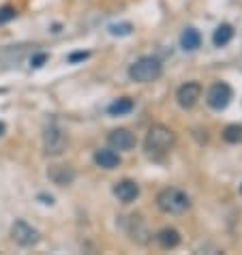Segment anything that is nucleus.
I'll list each match as a JSON object with an SVG mask.
<instances>
[{
	"label": "nucleus",
	"instance_id": "obj_15",
	"mask_svg": "<svg viewBox=\"0 0 242 255\" xmlns=\"http://www.w3.org/2000/svg\"><path fill=\"white\" fill-rule=\"evenodd\" d=\"M133 108H135L133 99L120 97V99H116V101L110 105L108 112H110V116H124V114H129V112H133Z\"/></svg>",
	"mask_w": 242,
	"mask_h": 255
},
{
	"label": "nucleus",
	"instance_id": "obj_3",
	"mask_svg": "<svg viewBox=\"0 0 242 255\" xmlns=\"http://www.w3.org/2000/svg\"><path fill=\"white\" fill-rule=\"evenodd\" d=\"M161 73H163L161 60L152 58V56H144V58L135 60L129 67V77L133 82H139V84H150L154 80H159Z\"/></svg>",
	"mask_w": 242,
	"mask_h": 255
},
{
	"label": "nucleus",
	"instance_id": "obj_7",
	"mask_svg": "<svg viewBox=\"0 0 242 255\" xmlns=\"http://www.w3.org/2000/svg\"><path fill=\"white\" fill-rule=\"evenodd\" d=\"M176 99H178V105L184 110H191L195 108V103L202 99V84L199 82H187L178 88L176 93Z\"/></svg>",
	"mask_w": 242,
	"mask_h": 255
},
{
	"label": "nucleus",
	"instance_id": "obj_16",
	"mask_svg": "<svg viewBox=\"0 0 242 255\" xmlns=\"http://www.w3.org/2000/svg\"><path fill=\"white\" fill-rule=\"evenodd\" d=\"M232 39H234V26L230 24H221L215 30V34H212V43L217 47H225Z\"/></svg>",
	"mask_w": 242,
	"mask_h": 255
},
{
	"label": "nucleus",
	"instance_id": "obj_11",
	"mask_svg": "<svg viewBox=\"0 0 242 255\" xmlns=\"http://www.w3.org/2000/svg\"><path fill=\"white\" fill-rule=\"evenodd\" d=\"M47 176H49V180H52L54 185H58V187H67V185H71V182L75 180V172L69 165H52L49 167V172H47Z\"/></svg>",
	"mask_w": 242,
	"mask_h": 255
},
{
	"label": "nucleus",
	"instance_id": "obj_14",
	"mask_svg": "<svg viewBox=\"0 0 242 255\" xmlns=\"http://www.w3.org/2000/svg\"><path fill=\"white\" fill-rule=\"evenodd\" d=\"M202 45V34H199L195 28H184L180 34V47L187 49V52H195V49Z\"/></svg>",
	"mask_w": 242,
	"mask_h": 255
},
{
	"label": "nucleus",
	"instance_id": "obj_10",
	"mask_svg": "<svg viewBox=\"0 0 242 255\" xmlns=\"http://www.w3.org/2000/svg\"><path fill=\"white\" fill-rule=\"evenodd\" d=\"M114 195L122 204H131L139 197V185L135 180H120L114 185Z\"/></svg>",
	"mask_w": 242,
	"mask_h": 255
},
{
	"label": "nucleus",
	"instance_id": "obj_4",
	"mask_svg": "<svg viewBox=\"0 0 242 255\" xmlns=\"http://www.w3.org/2000/svg\"><path fill=\"white\" fill-rule=\"evenodd\" d=\"M65 148H67L65 133H62L60 125L56 123V120H52L43 131V150L47 157H60V154L65 152Z\"/></svg>",
	"mask_w": 242,
	"mask_h": 255
},
{
	"label": "nucleus",
	"instance_id": "obj_1",
	"mask_svg": "<svg viewBox=\"0 0 242 255\" xmlns=\"http://www.w3.org/2000/svg\"><path fill=\"white\" fill-rule=\"evenodd\" d=\"M176 146V133L165 125H152L146 133L144 139V150L148 157L152 159H163L169 150Z\"/></svg>",
	"mask_w": 242,
	"mask_h": 255
},
{
	"label": "nucleus",
	"instance_id": "obj_23",
	"mask_svg": "<svg viewBox=\"0 0 242 255\" xmlns=\"http://www.w3.org/2000/svg\"><path fill=\"white\" fill-rule=\"evenodd\" d=\"M240 195H242V185H240Z\"/></svg>",
	"mask_w": 242,
	"mask_h": 255
},
{
	"label": "nucleus",
	"instance_id": "obj_19",
	"mask_svg": "<svg viewBox=\"0 0 242 255\" xmlns=\"http://www.w3.org/2000/svg\"><path fill=\"white\" fill-rule=\"evenodd\" d=\"M15 17H17L15 6H2V9H0V24H6V22H11V19H15Z\"/></svg>",
	"mask_w": 242,
	"mask_h": 255
},
{
	"label": "nucleus",
	"instance_id": "obj_12",
	"mask_svg": "<svg viewBox=\"0 0 242 255\" xmlns=\"http://www.w3.org/2000/svg\"><path fill=\"white\" fill-rule=\"evenodd\" d=\"M95 163L101 169H116L120 165V154L114 148H101L95 152Z\"/></svg>",
	"mask_w": 242,
	"mask_h": 255
},
{
	"label": "nucleus",
	"instance_id": "obj_9",
	"mask_svg": "<svg viewBox=\"0 0 242 255\" xmlns=\"http://www.w3.org/2000/svg\"><path fill=\"white\" fill-rule=\"evenodd\" d=\"M126 234H129L131 240L137 243V245H146L148 240H150V232H148L144 219H141L139 215L129 217V221H126Z\"/></svg>",
	"mask_w": 242,
	"mask_h": 255
},
{
	"label": "nucleus",
	"instance_id": "obj_20",
	"mask_svg": "<svg viewBox=\"0 0 242 255\" xmlns=\"http://www.w3.org/2000/svg\"><path fill=\"white\" fill-rule=\"evenodd\" d=\"M47 58H49V56H47L45 52H39V54H34L32 58H30V67H32V69H39V67H43L45 62H47Z\"/></svg>",
	"mask_w": 242,
	"mask_h": 255
},
{
	"label": "nucleus",
	"instance_id": "obj_5",
	"mask_svg": "<svg viewBox=\"0 0 242 255\" xmlns=\"http://www.w3.org/2000/svg\"><path fill=\"white\" fill-rule=\"evenodd\" d=\"M232 99H234V90L230 84H225V82H215L208 88V93H206V103L217 112L225 110L227 105L232 103Z\"/></svg>",
	"mask_w": 242,
	"mask_h": 255
},
{
	"label": "nucleus",
	"instance_id": "obj_22",
	"mask_svg": "<svg viewBox=\"0 0 242 255\" xmlns=\"http://www.w3.org/2000/svg\"><path fill=\"white\" fill-rule=\"evenodd\" d=\"M4 131H6V127H4V123H0V137L4 135Z\"/></svg>",
	"mask_w": 242,
	"mask_h": 255
},
{
	"label": "nucleus",
	"instance_id": "obj_8",
	"mask_svg": "<svg viewBox=\"0 0 242 255\" xmlns=\"http://www.w3.org/2000/svg\"><path fill=\"white\" fill-rule=\"evenodd\" d=\"M108 144H110V148H114V150L126 152V150H133L135 144H137V139H135V135L129 129H114L108 135Z\"/></svg>",
	"mask_w": 242,
	"mask_h": 255
},
{
	"label": "nucleus",
	"instance_id": "obj_17",
	"mask_svg": "<svg viewBox=\"0 0 242 255\" xmlns=\"http://www.w3.org/2000/svg\"><path fill=\"white\" fill-rule=\"evenodd\" d=\"M223 139L227 144H242V125H227L223 129Z\"/></svg>",
	"mask_w": 242,
	"mask_h": 255
},
{
	"label": "nucleus",
	"instance_id": "obj_13",
	"mask_svg": "<svg viewBox=\"0 0 242 255\" xmlns=\"http://www.w3.org/2000/svg\"><path fill=\"white\" fill-rule=\"evenodd\" d=\"M180 232L174 228H163L159 234H156V243H159L161 249H176L180 245Z\"/></svg>",
	"mask_w": 242,
	"mask_h": 255
},
{
	"label": "nucleus",
	"instance_id": "obj_21",
	"mask_svg": "<svg viewBox=\"0 0 242 255\" xmlns=\"http://www.w3.org/2000/svg\"><path fill=\"white\" fill-rule=\"evenodd\" d=\"M88 58V52H75L69 56V62H77V60H86Z\"/></svg>",
	"mask_w": 242,
	"mask_h": 255
},
{
	"label": "nucleus",
	"instance_id": "obj_18",
	"mask_svg": "<svg viewBox=\"0 0 242 255\" xmlns=\"http://www.w3.org/2000/svg\"><path fill=\"white\" fill-rule=\"evenodd\" d=\"M110 32L114 34V37H129V34L133 32V26L129 22H124V24H112L110 26Z\"/></svg>",
	"mask_w": 242,
	"mask_h": 255
},
{
	"label": "nucleus",
	"instance_id": "obj_2",
	"mask_svg": "<svg viewBox=\"0 0 242 255\" xmlns=\"http://www.w3.org/2000/svg\"><path fill=\"white\" fill-rule=\"evenodd\" d=\"M156 206H159L165 215H182L191 208V197L184 193L182 189H176V187H167L159 191L156 195Z\"/></svg>",
	"mask_w": 242,
	"mask_h": 255
},
{
	"label": "nucleus",
	"instance_id": "obj_6",
	"mask_svg": "<svg viewBox=\"0 0 242 255\" xmlns=\"http://www.w3.org/2000/svg\"><path fill=\"white\" fill-rule=\"evenodd\" d=\"M11 238L15 240V243L19 247H24V249H28V247H34L41 240V234L32 228V225H28L26 221H15L11 225Z\"/></svg>",
	"mask_w": 242,
	"mask_h": 255
}]
</instances>
